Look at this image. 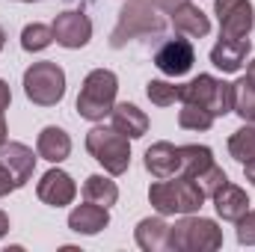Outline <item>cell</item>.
Listing matches in <instances>:
<instances>
[{"label":"cell","instance_id":"30bf717a","mask_svg":"<svg viewBox=\"0 0 255 252\" xmlns=\"http://www.w3.org/2000/svg\"><path fill=\"white\" fill-rule=\"evenodd\" d=\"M193 63H196V51H193L190 39H169L154 54V65L166 77H184L193 68Z\"/></svg>","mask_w":255,"mask_h":252},{"label":"cell","instance_id":"d6986e66","mask_svg":"<svg viewBox=\"0 0 255 252\" xmlns=\"http://www.w3.org/2000/svg\"><path fill=\"white\" fill-rule=\"evenodd\" d=\"M172 27L181 33V36H193V39H202V36H208L211 33V21H208V15L196 6V3H181V6H175L172 12Z\"/></svg>","mask_w":255,"mask_h":252},{"label":"cell","instance_id":"8992f818","mask_svg":"<svg viewBox=\"0 0 255 252\" xmlns=\"http://www.w3.org/2000/svg\"><path fill=\"white\" fill-rule=\"evenodd\" d=\"M24 95L36 107H57L65 98V71L63 65L42 60L24 71Z\"/></svg>","mask_w":255,"mask_h":252},{"label":"cell","instance_id":"7a4b0ae2","mask_svg":"<svg viewBox=\"0 0 255 252\" xmlns=\"http://www.w3.org/2000/svg\"><path fill=\"white\" fill-rule=\"evenodd\" d=\"M163 30H166V18L151 0H128L110 33V48H125L130 39L160 36Z\"/></svg>","mask_w":255,"mask_h":252},{"label":"cell","instance_id":"8d00e7d4","mask_svg":"<svg viewBox=\"0 0 255 252\" xmlns=\"http://www.w3.org/2000/svg\"><path fill=\"white\" fill-rule=\"evenodd\" d=\"M3 45H6V33H3V27H0V51H3Z\"/></svg>","mask_w":255,"mask_h":252},{"label":"cell","instance_id":"ac0fdd59","mask_svg":"<svg viewBox=\"0 0 255 252\" xmlns=\"http://www.w3.org/2000/svg\"><path fill=\"white\" fill-rule=\"evenodd\" d=\"M36 154L42 160H48V163H63L65 157L71 154V136L57 125L42 127V133L36 139Z\"/></svg>","mask_w":255,"mask_h":252},{"label":"cell","instance_id":"52a82bcc","mask_svg":"<svg viewBox=\"0 0 255 252\" xmlns=\"http://www.w3.org/2000/svg\"><path fill=\"white\" fill-rule=\"evenodd\" d=\"M232 98H235L232 83H226V80H220L214 74H199V77H193L190 83L181 86V101L208 110L214 119L232 113Z\"/></svg>","mask_w":255,"mask_h":252},{"label":"cell","instance_id":"836d02e7","mask_svg":"<svg viewBox=\"0 0 255 252\" xmlns=\"http://www.w3.org/2000/svg\"><path fill=\"white\" fill-rule=\"evenodd\" d=\"M6 232H9V217L0 211V238H6Z\"/></svg>","mask_w":255,"mask_h":252},{"label":"cell","instance_id":"8fae6325","mask_svg":"<svg viewBox=\"0 0 255 252\" xmlns=\"http://www.w3.org/2000/svg\"><path fill=\"white\" fill-rule=\"evenodd\" d=\"M36 196L45 205H51V208H65V205L74 202L77 184H74V178L68 172H63V169H48L39 178V184H36Z\"/></svg>","mask_w":255,"mask_h":252},{"label":"cell","instance_id":"44dd1931","mask_svg":"<svg viewBox=\"0 0 255 252\" xmlns=\"http://www.w3.org/2000/svg\"><path fill=\"white\" fill-rule=\"evenodd\" d=\"M178 154H181V175H190V178H199L208 166L217 163L208 145H181Z\"/></svg>","mask_w":255,"mask_h":252},{"label":"cell","instance_id":"277c9868","mask_svg":"<svg viewBox=\"0 0 255 252\" xmlns=\"http://www.w3.org/2000/svg\"><path fill=\"white\" fill-rule=\"evenodd\" d=\"M223 247V229L214 220L181 214L175 226H169V250L172 252H214Z\"/></svg>","mask_w":255,"mask_h":252},{"label":"cell","instance_id":"484cf974","mask_svg":"<svg viewBox=\"0 0 255 252\" xmlns=\"http://www.w3.org/2000/svg\"><path fill=\"white\" fill-rule=\"evenodd\" d=\"M145 95L154 107H169L175 101H181V86L169 83V80H148L145 83Z\"/></svg>","mask_w":255,"mask_h":252},{"label":"cell","instance_id":"5bb4252c","mask_svg":"<svg viewBox=\"0 0 255 252\" xmlns=\"http://www.w3.org/2000/svg\"><path fill=\"white\" fill-rule=\"evenodd\" d=\"M107 226H110V211L104 205H95V202H83V205L71 208V214H68V229L74 235L92 238V235L104 232Z\"/></svg>","mask_w":255,"mask_h":252},{"label":"cell","instance_id":"e575fe53","mask_svg":"<svg viewBox=\"0 0 255 252\" xmlns=\"http://www.w3.org/2000/svg\"><path fill=\"white\" fill-rule=\"evenodd\" d=\"M6 136H9V133H6V122H3V113H0V145L6 142Z\"/></svg>","mask_w":255,"mask_h":252},{"label":"cell","instance_id":"2e32d148","mask_svg":"<svg viewBox=\"0 0 255 252\" xmlns=\"http://www.w3.org/2000/svg\"><path fill=\"white\" fill-rule=\"evenodd\" d=\"M211 199H214L217 217H223L226 223H238V220L250 211V196H247V190L238 187V184H232V181H226Z\"/></svg>","mask_w":255,"mask_h":252},{"label":"cell","instance_id":"7402d4cb","mask_svg":"<svg viewBox=\"0 0 255 252\" xmlns=\"http://www.w3.org/2000/svg\"><path fill=\"white\" fill-rule=\"evenodd\" d=\"M83 199L110 208V205L119 202V187H116V181H110V178H104V175H89V178L83 181Z\"/></svg>","mask_w":255,"mask_h":252},{"label":"cell","instance_id":"4316f807","mask_svg":"<svg viewBox=\"0 0 255 252\" xmlns=\"http://www.w3.org/2000/svg\"><path fill=\"white\" fill-rule=\"evenodd\" d=\"M178 125L184 127V130H208V127L214 125V116L208 110L196 107V104H184L178 110Z\"/></svg>","mask_w":255,"mask_h":252},{"label":"cell","instance_id":"603a6c76","mask_svg":"<svg viewBox=\"0 0 255 252\" xmlns=\"http://www.w3.org/2000/svg\"><path fill=\"white\" fill-rule=\"evenodd\" d=\"M229 154L238 163L255 160V122H244V127H238L229 136Z\"/></svg>","mask_w":255,"mask_h":252},{"label":"cell","instance_id":"3957f363","mask_svg":"<svg viewBox=\"0 0 255 252\" xmlns=\"http://www.w3.org/2000/svg\"><path fill=\"white\" fill-rule=\"evenodd\" d=\"M119 92V77L110 68H92L83 77L80 95H77V116L86 122H101L113 113Z\"/></svg>","mask_w":255,"mask_h":252},{"label":"cell","instance_id":"74e56055","mask_svg":"<svg viewBox=\"0 0 255 252\" xmlns=\"http://www.w3.org/2000/svg\"><path fill=\"white\" fill-rule=\"evenodd\" d=\"M21 3H33V0H21Z\"/></svg>","mask_w":255,"mask_h":252},{"label":"cell","instance_id":"d6a6232c","mask_svg":"<svg viewBox=\"0 0 255 252\" xmlns=\"http://www.w3.org/2000/svg\"><path fill=\"white\" fill-rule=\"evenodd\" d=\"M244 175H247V181L255 187V160H247L244 163Z\"/></svg>","mask_w":255,"mask_h":252},{"label":"cell","instance_id":"f1b7e54d","mask_svg":"<svg viewBox=\"0 0 255 252\" xmlns=\"http://www.w3.org/2000/svg\"><path fill=\"white\" fill-rule=\"evenodd\" d=\"M238 244L241 247H255V211H247L238 220Z\"/></svg>","mask_w":255,"mask_h":252},{"label":"cell","instance_id":"9a60e30c","mask_svg":"<svg viewBox=\"0 0 255 252\" xmlns=\"http://www.w3.org/2000/svg\"><path fill=\"white\" fill-rule=\"evenodd\" d=\"M145 169L151 172V178H175L181 172V154L172 142L160 139L151 148H145Z\"/></svg>","mask_w":255,"mask_h":252},{"label":"cell","instance_id":"d4e9b609","mask_svg":"<svg viewBox=\"0 0 255 252\" xmlns=\"http://www.w3.org/2000/svg\"><path fill=\"white\" fill-rule=\"evenodd\" d=\"M51 45H54V27H48V24H27L21 30V48L27 54H39V51H45Z\"/></svg>","mask_w":255,"mask_h":252},{"label":"cell","instance_id":"9c48e42d","mask_svg":"<svg viewBox=\"0 0 255 252\" xmlns=\"http://www.w3.org/2000/svg\"><path fill=\"white\" fill-rule=\"evenodd\" d=\"M51 27H54V42L68 48V51L86 48L89 39H92V21H89L86 12H77V9L60 12Z\"/></svg>","mask_w":255,"mask_h":252},{"label":"cell","instance_id":"cb8c5ba5","mask_svg":"<svg viewBox=\"0 0 255 252\" xmlns=\"http://www.w3.org/2000/svg\"><path fill=\"white\" fill-rule=\"evenodd\" d=\"M232 113H238L244 122H255V86L244 77L238 83H232Z\"/></svg>","mask_w":255,"mask_h":252},{"label":"cell","instance_id":"d590c367","mask_svg":"<svg viewBox=\"0 0 255 252\" xmlns=\"http://www.w3.org/2000/svg\"><path fill=\"white\" fill-rule=\"evenodd\" d=\"M247 80H250V83L255 86V60L250 63V68H247Z\"/></svg>","mask_w":255,"mask_h":252},{"label":"cell","instance_id":"7c38bea8","mask_svg":"<svg viewBox=\"0 0 255 252\" xmlns=\"http://www.w3.org/2000/svg\"><path fill=\"white\" fill-rule=\"evenodd\" d=\"M0 163L12 172L15 187H24L36 172V154L24 142H3L0 145Z\"/></svg>","mask_w":255,"mask_h":252},{"label":"cell","instance_id":"ba28073f","mask_svg":"<svg viewBox=\"0 0 255 252\" xmlns=\"http://www.w3.org/2000/svg\"><path fill=\"white\" fill-rule=\"evenodd\" d=\"M214 12L220 21V36L247 39L255 24V9L250 0H214Z\"/></svg>","mask_w":255,"mask_h":252},{"label":"cell","instance_id":"4fadbf2b","mask_svg":"<svg viewBox=\"0 0 255 252\" xmlns=\"http://www.w3.org/2000/svg\"><path fill=\"white\" fill-rule=\"evenodd\" d=\"M250 51H253L250 36L247 39H226V36H220V42L211 48V63L220 71H226V74H235V71H241V65L247 63Z\"/></svg>","mask_w":255,"mask_h":252},{"label":"cell","instance_id":"ffe728a7","mask_svg":"<svg viewBox=\"0 0 255 252\" xmlns=\"http://www.w3.org/2000/svg\"><path fill=\"white\" fill-rule=\"evenodd\" d=\"M110 119H113V127L119 130V133H125L128 139H139V136H145V130H148V116L136 107V104H116L113 107V113H110Z\"/></svg>","mask_w":255,"mask_h":252},{"label":"cell","instance_id":"1f68e13d","mask_svg":"<svg viewBox=\"0 0 255 252\" xmlns=\"http://www.w3.org/2000/svg\"><path fill=\"white\" fill-rule=\"evenodd\" d=\"M151 3H154V6H157L160 12H166V15H169V12H172L175 6H181L184 0H151Z\"/></svg>","mask_w":255,"mask_h":252},{"label":"cell","instance_id":"5b68a950","mask_svg":"<svg viewBox=\"0 0 255 252\" xmlns=\"http://www.w3.org/2000/svg\"><path fill=\"white\" fill-rule=\"evenodd\" d=\"M86 151L104 166V172L110 175H125L130 166V139L125 133H119L116 127L95 125L86 133Z\"/></svg>","mask_w":255,"mask_h":252},{"label":"cell","instance_id":"f546056e","mask_svg":"<svg viewBox=\"0 0 255 252\" xmlns=\"http://www.w3.org/2000/svg\"><path fill=\"white\" fill-rule=\"evenodd\" d=\"M12 190H18V187H15V178H12V172L0 163V199H3V196H9Z\"/></svg>","mask_w":255,"mask_h":252},{"label":"cell","instance_id":"e0dca14e","mask_svg":"<svg viewBox=\"0 0 255 252\" xmlns=\"http://www.w3.org/2000/svg\"><path fill=\"white\" fill-rule=\"evenodd\" d=\"M133 241L142 252H163L169 250V226L163 217H145L133 229Z\"/></svg>","mask_w":255,"mask_h":252},{"label":"cell","instance_id":"83f0119b","mask_svg":"<svg viewBox=\"0 0 255 252\" xmlns=\"http://www.w3.org/2000/svg\"><path fill=\"white\" fill-rule=\"evenodd\" d=\"M226 181H229V175H226V172H223V169H220L217 163H214V166H208V169H205V172H202V175L196 178V184L202 187V193H205L208 199H211V196H214L217 190L223 187Z\"/></svg>","mask_w":255,"mask_h":252},{"label":"cell","instance_id":"6da1fadb","mask_svg":"<svg viewBox=\"0 0 255 252\" xmlns=\"http://www.w3.org/2000/svg\"><path fill=\"white\" fill-rule=\"evenodd\" d=\"M205 193L190 175H175L172 178H157L148 187V202L160 217H172V214H196L205 205Z\"/></svg>","mask_w":255,"mask_h":252},{"label":"cell","instance_id":"4dcf8cb0","mask_svg":"<svg viewBox=\"0 0 255 252\" xmlns=\"http://www.w3.org/2000/svg\"><path fill=\"white\" fill-rule=\"evenodd\" d=\"M9 104H12V89H9L6 80H0V113H6Z\"/></svg>","mask_w":255,"mask_h":252}]
</instances>
